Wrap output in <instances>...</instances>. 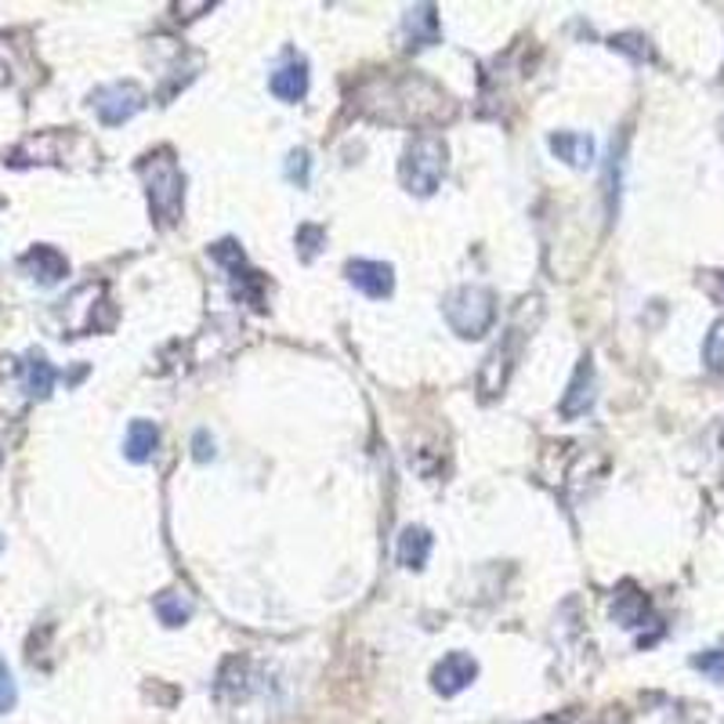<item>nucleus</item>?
Returning <instances> with one entry per match:
<instances>
[{
  "instance_id": "f257e3e1",
  "label": "nucleus",
  "mask_w": 724,
  "mask_h": 724,
  "mask_svg": "<svg viewBox=\"0 0 724 724\" xmlns=\"http://www.w3.org/2000/svg\"><path fill=\"white\" fill-rule=\"evenodd\" d=\"M138 171L145 178V185H149V207L156 214V222L160 225H174L181 217V196H185V181H181V171H178V160L171 149H160L152 156H145L138 163Z\"/></svg>"
},
{
  "instance_id": "f03ea898",
  "label": "nucleus",
  "mask_w": 724,
  "mask_h": 724,
  "mask_svg": "<svg viewBox=\"0 0 724 724\" xmlns=\"http://www.w3.org/2000/svg\"><path fill=\"white\" fill-rule=\"evenodd\" d=\"M445 323L456 337L464 341H475V337H486L493 319H497V297L486 286H461L445 297Z\"/></svg>"
},
{
  "instance_id": "7ed1b4c3",
  "label": "nucleus",
  "mask_w": 724,
  "mask_h": 724,
  "mask_svg": "<svg viewBox=\"0 0 724 724\" xmlns=\"http://www.w3.org/2000/svg\"><path fill=\"white\" fill-rule=\"evenodd\" d=\"M398 174H403V185L409 192H417V196H431V192L439 189L442 174H445V142L439 135H431V131L417 135L414 142H409Z\"/></svg>"
},
{
  "instance_id": "20e7f679",
  "label": "nucleus",
  "mask_w": 724,
  "mask_h": 724,
  "mask_svg": "<svg viewBox=\"0 0 724 724\" xmlns=\"http://www.w3.org/2000/svg\"><path fill=\"white\" fill-rule=\"evenodd\" d=\"M142 105H145V94H142L138 83H131V80L105 83V88H99V91L91 94V109L99 113V120H102V124H109V127L127 124V120L135 116Z\"/></svg>"
},
{
  "instance_id": "39448f33",
  "label": "nucleus",
  "mask_w": 724,
  "mask_h": 724,
  "mask_svg": "<svg viewBox=\"0 0 724 724\" xmlns=\"http://www.w3.org/2000/svg\"><path fill=\"white\" fill-rule=\"evenodd\" d=\"M525 333L529 330H522V326L514 323L511 330H507L504 341H500V348H493V352H489L486 366H482V377H478L482 392H486V395H500L504 392V384H507V377H511V370H514V359H518V352H522Z\"/></svg>"
},
{
  "instance_id": "423d86ee",
  "label": "nucleus",
  "mask_w": 724,
  "mask_h": 724,
  "mask_svg": "<svg viewBox=\"0 0 724 724\" xmlns=\"http://www.w3.org/2000/svg\"><path fill=\"white\" fill-rule=\"evenodd\" d=\"M475 674H478V663L471 659L467 652H450V656L431 670V685H434V692L456 695L475 681Z\"/></svg>"
},
{
  "instance_id": "0eeeda50",
  "label": "nucleus",
  "mask_w": 724,
  "mask_h": 724,
  "mask_svg": "<svg viewBox=\"0 0 724 724\" xmlns=\"http://www.w3.org/2000/svg\"><path fill=\"white\" fill-rule=\"evenodd\" d=\"M269 91L280 102H301V99H305V94H308V66H305V58L290 55L286 63L269 77Z\"/></svg>"
},
{
  "instance_id": "6e6552de",
  "label": "nucleus",
  "mask_w": 724,
  "mask_h": 724,
  "mask_svg": "<svg viewBox=\"0 0 724 724\" xmlns=\"http://www.w3.org/2000/svg\"><path fill=\"white\" fill-rule=\"evenodd\" d=\"M348 283L362 290L366 297H388L395 286L392 264L384 261H352L348 264Z\"/></svg>"
},
{
  "instance_id": "1a4fd4ad",
  "label": "nucleus",
  "mask_w": 724,
  "mask_h": 724,
  "mask_svg": "<svg viewBox=\"0 0 724 724\" xmlns=\"http://www.w3.org/2000/svg\"><path fill=\"white\" fill-rule=\"evenodd\" d=\"M19 269L26 272L30 280L41 283V286H52V283H58L69 272V264H66V258L55 247H33L30 253H22Z\"/></svg>"
},
{
  "instance_id": "9d476101",
  "label": "nucleus",
  "mask_w": 724,
  "mask_h": 724,
  "mask_svg": "<svg viewBox=\"0 0 724 724\" xmlns=\"http://www.w3.org/2000/svg\"><path fill=\"white\" fill-rule=\"evenodd\" d=\"M551 152L565 160L569 167H590L595 163V138L579 135V131H554L551 135Z\"/></svg>"
},
{
  "instance_id": "9b49d317",
  "label": "nucleus",
  "mask_w": 724,
  "mask_h": 724,
  "mask_svg": "<svg viewBox=\"0 0 724 724\" xmlns=\"http://www.w3.org/2000/svg\"><path fill=\"white\" fill-rule=\"evenodd\" d=\"M590 406H595V366H590V359H584L576 366L569 392L562 398V417H579V414H587Z\"/></svg>"
},
{
  "instance_id": "f8f14e48",
  "label": "nucleus",
  "mask_w": 724,
  "mask_h": 724,
  "mask_svg": "<svg viewBox=\"0 0 724 724\" xmlns=\"http://www.w3.org/2000/svg\"><path fill=\"white\" fill-rule=\"evenodd\" d=\"M156 445H160V428L152 420H131L127 439H124V456L131 464H145L152 461Z\"/></svg>"
},
{
  "instance_id": "ddd939ff",
  "label": "nucleus",
  "mask_w": 724,
  "mask_h": 724,
  "mask_svg": "<svg viewBox=\"0 0 724 724\" xmlns=\"http://www.w3.org/2000/svg\"><path fill=\"white\" fill-rule=\"evenodd\" d=\"M403 33H406L409 47H431L434 41H439V19H434V8L431 4L409 8L403 19Z\"/></svg>"
},
{
  "instance_id": "4468645a",
  "label": "nucleus",
  "mask_w": 724,
  "mask_h": 724,
  "mask_svg": "<svg viewBox=\"0 0 724 724\" xmlns=\"http://www.w3.org/2000/svg\"><path fill=\"white\" fill-rule=\"evenodd\" d=\"M55 377H58L55 366L41 352H30L26 362H22V384H26V395H33V398H47V395H52Z\"/></svg>"
},
{
  "instance_id": "2eb2a0df",
  "label": "nucleus",
  "mask_w": 724,
  "mask_h": 724,
  "mask_svg": "<svg viewBox=\"0 0 724 724\" xmlns=\"http://www.w3.org/2000/svg\"><path fill=\"white\" fill-rule=\"evenodd\" d=\"M431 554V533L425 525H409L403 536H398V562L406 565V569H425Z\"/></svg>"
},
{
  "instance_id": "dca6fc26",
  "label": "nucleus",
  "mask_w": 724,
  "mask_h": 724,
  "mask_svg": "<svg viewBox=\"0 0 724 724\" xmlns=\"http://www.w3.org/2000/svg\"><path fill=\"white\" fill-rule=\"evenodd\" d=\"M152 609L160 615L163 626H181V623H189V615H192V598L185 590H163V595L152 601Z\"/></svg>"
},
{
  "instance_id": "f3484780",
  "label": "nucleus",
  "mask_w": 724,
  "mask_h": 724,
  "mask_svg": "<svg viewBox=\"0 0 724 724\" xmlns=\"http://www.w3.org/2000/svg\"><path fill=\"white\" fill-rule=\"evenodd\" d=\"M645 612H648V601H645V595H637L634 587H623V595H615V601H612V615L623 626L645 623Z\"/></svg>"
},
{
  "instance_id": "a211bd4d",
  "label": "nucleus",
  "mask_w": 724,
  "mask_h": 724,
  "mask_svg": "<svg viewBox=\"0 0 724 724\" xmlns=\"http://www.w3.org/2000/svg\"><path fill=\"white\" fill-rule=\"evenodd\" d=\"M703 355H706V366L714 373H724V319L710 326V337L703 344Z\"/></svg>"
},
{
  "instance_id": "6ab92c4d",
  "label": "nucleus",
  "mask_w": 724,
  "mask_h": 724,
  "mask_svg": "<svg viewBox=\"0 0 724 724\" xmlns=\"http://www.w3.org/2000/svg\"><path fill=\"white\" fill-rule=\"evenodd\" d=\"M612 47H615V52H623V55H631L634 63H648V58H652V47H648V41H645L642 33L612 36Z\"/></svg>"
},
{
  "instance_id": "aec40b11",
  "label": "nucleus",
  "mask_w": 724,
  "mask_h": 724,
  "mask_svg": "<svg viewBox=\"0 0 724 724\" xmlns=\"http://www.w3.org/2000/svg\"><path fill=\"white\" fill-rule=\"evenodd\" d=\"M695 670H703L710 681H724V648H710V652H699L692 659Z\"/></svg>"
},
{
  "instance_id": "412c9836",
  "label": "nucleus",
  "mask_w": 724,
  "mask_h": 724,
  "mask_svg": "<svg viewBox=\"0 0 724 724\" xmlns=\"http://www.w3.org/2000/svg\"><path fill=\"white\" fill-rule=\"evenodd\" d=\"M286 178L297 181L301 189L308 185V149H294L286 156Z\"/></svg>"
},
{
  "instance_id": "4be33fe9",
  "label": "nucleus",
  "mask_w": 724,
  "mask_h": 724,
  "mask_svg": "<svg viewBox=\"0 0 724 724\" xmlns=\"http://www.w3.org/2000/svg\"><path fill=\"white\" fill-rule=\"evenodd\" d=\"M323 239H326V233H323V228H316V225H305V228H301V233H297V247H301V258H305V261H312V258H316V250H319L316 244H323Z\"/></svg>"
},
{
  "instance_id": "5701e85b",
  "label": "nucleus",
  "mask_w": 724,
  "mask_h": 724,
  "mask_svg": "<svg viewBox=\"0 0 724 724\" xmlns=\"http://www.w3.org/2000/svg\"><path fill=\"white\" fill-rule=\"evenodd\" d=\"M15 699H19V692H15V681H11L8 663L0 659V714H8V710L15 706Z\"/></svg>"
},
{
  "instance_id": "b1692460",
  "label": "nucleus",
  "mask_w": 724,
  "mask_h": 724,
  "mask_svg": "<svg viewBox=\"0 0 724 724\" xmlns=\"http://www.w3.org/2000/svg\"><path fill=\"white\" fill-rule=\"evenodd\" d=\"M192 456H196V461H211L214 456V439L207 431H196V439H192Z\"/></svg>"
},
{
  "instance_id": "393cba45",
  "label": "nucleus",
  "mask_w": 724,
  "mask_h": 724,
  "mask_svg": "<svg viewBox=\"0 0 724 724\" xmlns=\"http://www.w3.org/2000/svg\"><path fill=\"white\" fill-rule=\"evenodd\" d=\"M703 286L724 305V272H703Z\"/></svg>"
},
{
  "instance_id": "a878e982",
  "label": "nucleus",
  "mask_w": 724,
  "mask_h": 724,
  "mask_svg": "<svg viewBox=\"0 0 724 724\" xmlns=\"http://www.w3.org/2000/svg\"><path fill=\"white\" fill-rule=\"evenodd\" d=\"M543 724H576V717H551V721H543Z\"/></svg>"
},
{
  "instance_id": "bb28decb",
  "label": "nucleus",
  "mask_w": 724,
  "mask_h": 724,
  "mask_svg": "<svg viewBox=\"0 0 724 724\" xmlns=\"http://www.w3.org/2000/svg\"><path fill=\"white\" fill-rule=\"evenodd\" d=\"M0 461H4V450H0Z\"/></svg>"
},
{
  "instance_id": "cd10ccee",
  "label": "nucleus",
  "mask_w": 724,
  "mask_h": 724,
  "mask_svg": "<svg viewBox=\"0 0 724 724\" xmlns=\"http://www.w3.org/2000/svg\"><path fill=\"white\" fill-rule=\"evenodd\" d=\"M0 547H4V536H0Z\"/></svg>"
}]
</instances>
